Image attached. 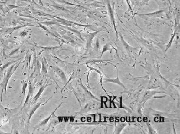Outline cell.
Segmentation results:
<instances>
[{"instance_id": "cell-1", "label": "cell", "mask_w": 180, "mask_h": 134, "mask_svg": "<svg viewBox=\"0 0 180 134\" xmlns=\"http://www.w3.org/2000/svg\"><path fill=\"white\" fill-rule=\"evenodd\" d=\"M20 62H18V64L16 65V64L12 65L10 67L8 68V70L5 71L4 75V79L2 83L0 84V86L2 87V92H1V101H2V93L3 91L5 90V94H6L7 92V86L8 84V80L12 76L13 73H15L16 71L17 68L19 67L20 65Z\"/></svg>"}, {"instance_id": "cell-2", "label": "cell", "mask_w": 180, "mask_h": 134, "mask_svg": "<svg viewBox=\"0 0 180 134\" xmlns=\"http://www.w3.org/2000/svg\"><path fill=\"white\" fill-rule=\"evenodd\" d=\"M106 2H107V6H108L109 15V16H110V20H111V21H112V25L114 26V29H115V30L116 32V36H117L118 32H117V30H116V21H115L114 15V10H113L114 6L112 8V4H110V2L109 0H106Z\"/></svg>"}, {"instance_id": "cell-3", "label": "cell", "mask_w": 180, "mask_h": 134, "mask_svg": "<svg viewBox=\"0 0 180 134\" xmlns=\"http://www.w3.org/2000/svg\"><path fill=\"white\" fill-rule=\"evenodd\" d=\"M101 31L100 30H97L95 32L91 33H89L88 35L86 36V48H87V51L88 52V50H90L91 48V44H92V39L95 38L96 36V34Z\"/></svg>"}, {"instance_id": "cell-4", "label": "cell", "mask_w": 180, "mask_h": 134, "mask_svg": "<svg viewBox=\"0 0 180 134\" xmlns=\"http://www.w3.org/2000/svg\"><path fill=\"white\" fill-rule=\"evenodd\" d=\"M52 69L59 76V77L61 78V79L63 80L64 83L66 84L67 83V79L66 75L64 73L63 71L60 69L59 67L55 66H52Z\"/></svg>"}, {"instance_id": "cell-5", "label": "cell", "mask_w": 180, "mask_h": 134, "mask_svg": "<svg viewBox=\"0 0 180 134\" xmlns=\"http://www.w3.org/2000/svg\"><path fill=\"white\" fill-rule=\"evenodd\" d=\"M165 11L162 10H158L155 12H152V13H148V14H139L138 15L139 16H155V17H162L164 14Z\"/></svg>"}, {"instance_id": "cell-6", "label": "cell", "mask_w": 180, "mask_h": 134, "mask_svg": "<svg viewBox=\"0 0 180 134\" xmlns=\"http://www.w3.org/2000/svg\"><path fill=\"white\" fill-rule=\"evenodd\" d=\"M50 84H44V85L42 86L40 88V89H39V91L37 92V93L36 94V95H35L34 98V99H33L32 103H33V104H36L37 101L40 98L41 95L42 93L44 92V90L48 86H50Z\"/></svg>"}, {"instance_id": "cell-7", "label": "cell", "mask_w": 180, "mask_h": 134, "mask_svg": "<svg viewBox=\"0 0 180 134\" xmlns=\"http://www.w3.org/2000/svg\"><path fill=\"white\" fill-rule=\"evenodd\" d=\"M120 39H121V42H122V44L123 45V46H124V48L126 49V50L128 52L131 53L133 51H135V50H137V48H133V47H132L131 46H130L129 45H128V44L125 42L124 39H123V38L122 36L120 34Z\"/></svg>"}, {"instance_id": "cell-8", "label": "cell", "mask_w": 180, "mask_h": 134, "mask_svg": "<svg viewBox=\"0 0 180 134\" xmlns=\"http://www.w3.org/2000/svg\"><path fill=\"white\" fill-rule=\"evenodd\" d=\"M41 104V102H38V103L36 104L35 106L33 107V108H32V110H31V111H30V112H29V118H28V124L29 123V121H30L31 118H32L33 115L34 114V113H35V112L37 111V110H38V108L40 107Z\"/></svg>"}, {"instance_id": "cell-9", "label": "cell", "mask_w": 180, "mask_h": 134, "mask_svg": "<svg viewBox=\"0 0 180 134\" xmlns=\"http://www.w3.org/2000/svg\"><path fill=\"white\" fill-rule=\"evenodd\" d=\"M163 93V92H156V91H148V92H146L144 95L143 101H145L148 99H149L150 98H152L154 95H155L156 93Z\"/></svg>"}, {"instance_id": "cell-10", "label": "cell", "mask_w": 180, "mask_h": 134, "mask_svg": "<svg viewBox=\"0 0 180 134\" xmlns=\"http://www.w3.org/2000/svg\"><path fill=\"white\" fill-rule=\"evenodd\" d=\"M61 104H62V103L60 104L59 106H58V107L56 108V109H55V110H54V112H52V114H51L50 115V116H49L48 117H47V118H46V119H44V121H42L40 123V124H39L38 126H37V127H41V126H44V125H46L47 123V122H48V121L50 120V119L51 118L52 116H53V114H54L56 110H57V109H58V108L60 107V106L61 105Z\"/></svg>"}, {"instance_id": "cell-11", "label": "cell", "mask_w": 180, "mask_h": 134, "mask_svg": "<svg viewBox=\"0 0 180 134\" xmlns=\"http://www.w3.org/2000/svg\"><path fill=\"white\" fill-rule=\"evenodd\" d=\"M105 82H111V83H116V84H117L121 86L122 87H123L124 89H126V88H125L124 85L123 84V83L120 81V80L119 79V77H118V75L117 76V77H116V79H105Z\"/></svg>"}, {"instance_id": "cell-12", "label": "cell", "mask_w": 180, "mask_h": 134, "mask_svg": "<svg viewBox=\"0 0 180 134\" xmlns=\"http://www.w3.org/2000/svg\"><path fill=\"white\" fill-rule=\"evenodd\" d=\"M179 32V26H177L176 28V29H175V32L173 33V35H172V38H171V39H170V41H169V42L168 43V45H167V47H166V49H165V52L168 51V49L169 48L171 47V45H172V42L173 41V39H174V38H175V37L176 36V34H177V33H178Z\"/></svg>"}, {"instance_id": "cell-13", "label": "cell", "mask_w": 180, "mask_h": 134, "mask_svg": "<svg viewBox=\"0 0 180 134\" xmlns=\"http://www.w3.org/2000/svg\"><path fill=\"white\" fill-rule=\"evenodd\" d=\"M42 72L43 73H47V66H46V61L44 60H43L42 58Z\"/></svg>"}, {"instance_id": "cell-14", "label": "cell", "mask_w": 180, "mask_h": 134, "mask_svg": "<svg viewBox=\"0 0 180 134\" xmlns=\"http://www.w3.org/2000/svg\"><path fill=\"white\" fill-rule=\"evenodd\" d=\"M81 86L83 88V89L84 90V91H85V92H86V93L87 94V95H88V97H90L92 98H93V99H96L97 101H99V99L95 97L94 95H92V93L90 92H89L88 90L85 87H84V86H83L82 84V83H81Z\"/></svg>"}, {"instance_id": "cell-15", "label": "cell", "mask_w": 180, "mask_h": 134, "mask_svg": "<svg viewBox=\"0 0 180 134\" xmlns=\"http://www.w3.org/2000/svg\"><path fill=\"white\" fill-rule=\"evenodd\" d=\"M126 126V124H123V123L118 124V127H117V130L119 131H118V133L117 134H120V131L123 130V129Z\"/></svg>"}, {"instance_id": "cell-16", "label": "cell", "mask_w": 180, "mask_h": 134, "mask_svg": "<svg viewBox=\"0 0 180 134\" xmlns=\"http://www.w3.org/2000/svg\"><path fill=\"white\" fill-rule=\"evenodd\" d=\"M22 86H23V90H22V94L24 95V94L25 93V90H26V88H27L28 86V83L27 82H23L22 81Z\"/></svg>"}, {"instance_id": "cell-17", "label": "cell", "mask_w": 180, "mask_h": 134, "mask_svg": "<svg viewBox=\"0 0 180 134\" xmlns=\"http://www.w3.org/2000/svg\"><path fill=\"white\" fill-rule=\"evenodd\" d=\"M29 93L30 94V95H31V99H32V96H33V87H32V85H31V83H30L29 84Z\"/></svg>"}, {"instance_id": "cell-18", "label": "cell", "mask_w": 180, "mask_h": 134, "mask_svg": "<svg viewBox=\"0 0 180 134\" xmlns=\"http://www.w3.org/2000/svg\"><path fill=\"white\" fill-rule=\"evenodd\" d=\"M29 98H31V95H30V94L29 93V92H28V95H27V97L26 98V101H25V102L24 103L23 108L28 104V102H29Z\"/></svg>"}, {"instance_id": "cell-19", "label": "cell", "mask_w": 180, "mask_h": 134, "mask_svg": "<svg viewBox=\"0 0 180 134\" xmlns=\"http://www.w3.org/2000/svg\"><path fill=\"white\" fill-rule=\"evenodd\" d=\"M109 45H108V44L105 45L104 46V48H103V51H102V52H101V56L103 55V53H104L105 52H106V51L109 50Z\"/></svg>"}, {"instance_id": "cell-20", "label": "cell", "mask_w": 180, "mask_h": 134, "mask_svg": "<svg viewBox=\"0 0 180 134\" xmlns=\"http://www.w3.org/2000/svg\"><path fill=\"white\" fill-rule=\"evenodd\" d=\"M110 102H111V101H110L109 99H108V101L104 103L105 107V108H110Z\"/></svg>"}, {"instance_id": "cell-21", "label": "cell", "mask_w": 180, "mask_h": 134, "mask_svg": "<svg viewBox=\"0 0 180 134\" xmlns=\"http://www.w3.org/2000/svg\"><path fill=\"white\" fill-rule=\"evenodd\" d=\"M108 100V98L106 97H101V101L102 103H105Z\"/></svg>"}, {"instance_id": "cell-22", "label": "cell", "mask_w": 180, "mask_h": 134, "mask_svg": "<svg viewBox=\"0 0 180 134\" xmlns=\"http://www.w3.org/2000/svg\"><path fill=\"white\" fill-rule=\"evenodd\" d=\"M126 2H127V5H128L129 9L131 10V12H133V11H132V8H131V4H130V0H126Z\"/></svg>"}, {"instance_id": "cell-23", "label": "cell", "mask_w": 180, "mask_h": 134, "mask_svg": "<svg viewBox=\"0 0 180 134\" xmlns=\"http://www.w3.org/2000/svg\"><path fill=\"white\" fill-rule=\"evenodd\" d=\"M105 118L106 117L100 114V122H105Z\"/></svg>"}, {"instance_id": "cell-24", "label": "cell", "mask_w": 180, "mask_h": 134, "mask_svg": "<svg viewBox=\"0 0 180 134\" xmlns=\"http://www.w3.org/2000/svg\"><path fill=\"white\" fill-rule=\"evenodd\" d=\"M159 118H160V117H159V118H158V117H156L155 118V119H154V121H155V122H158V121H159Z\"/></svg>"}, {"instance_id": "cell-25", "label": "cell", "mask_w": 180, "mask_h": 134, "mask_svg": "<svg viewBox=\"0 0 180 134\" xmlns=\"http://www.w3.org/2000/svg\"><path fill=\"white\" fill-rule=\"evenodd\" d=\"M121 121H122V122H124V121H125V118L122 117V118H121Z\"/></svg>"}, {"instance_id": "cell-26", "label": "cell", "mask_w": 180, "mask_h": 134, "mask_svg": "<svg viewBox=\"0 0 180 134\" xmlns=\"http://www.w3.org/2000/svg\"><path fill=\"white\" fill-rule=\"evenodd\" d=\"M141 118H140V117H139V118H138V121H139V122H141Z\"/></svg>"}, {"instance_id": "cell-27", "label": "cell", "mask_w": 180, "mask_h": 134, "mask_svg": "<svg viewBox=\"0 0 180 134\" xmlns=\"http://www.w3.org/2000/svg\"><path fill=\"white\" fill-rule=\"evenodd\" d=\"M160 1H163V2H164V1H165V0H160Z\"/></svg>"}, {"instance_id": "cell-28", "label": "cell", "mask_w": 180, "mask_h": 134, "mask_svg": "<svg viewBox=\"0 0 180 134\" xmlns=\"http://www.w3.org/2000/svg\"><path fill=\"white\" fill-rule=\"evenodd\" d=\"M135 1V0H133V2H134V1Z\"/></svg>"}, {"instance_id": "cell-29", "label": "cell", "mask_w": 180, "mask_h": 134, "mask_svg": "<svg viewBox=\"0 0 180 134\" xmlns=\"http://www.w3.org/2000/svg\"><path fill=\"white\" fill-rule=\"evenodd\" d=\"M1 65H0V68H1Z\"/></svg>"}, {"instance_id": "cell-30", "label": "cell", "mask_w": 180, "mask_h": 134, "mask_svg": "<svg viewBox=\"0 0 180 134\" xmlns=\"http://www.w3.org/2000/svg\"><path fill=\"white\" fill-rule=\"evenodd\" d=\"M0 81H1V78H0Z\"/></svg>"}]
</instances>
